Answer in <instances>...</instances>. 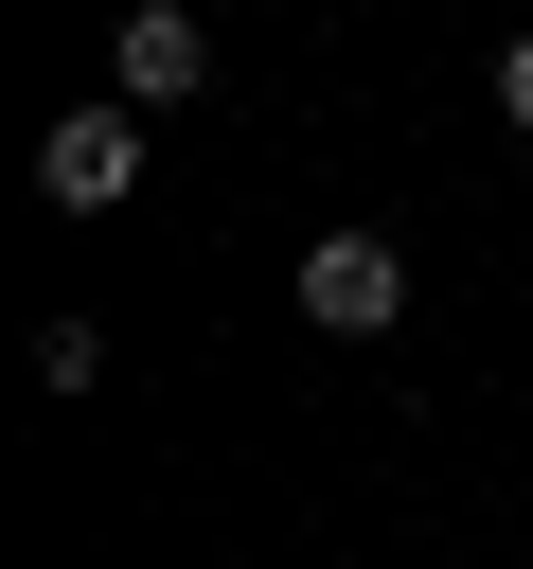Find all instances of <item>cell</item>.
<instances>
[{
	"label": "cell",
	"instance_id": "2",
	"mask_svg": "<svg viewBox=\"0 0 533 569\" xmlns=\"http://www.w3.org/2000/svg\"><path fill=\"white\" fill-rule=\"evenodd\" d=\"M36 196H53V213H124V196H142V124H124V107H71V124L36 142Z\"/></svg>",
	"mask_w": 533,
	"mask_h": 569
},
{
	"label": "cell",
	"instance_id": "4",
	"mask_svg": "<svg viewBox=\"0 0 533 569\" xmlns=\"http://www.w3.org/2000/svg\"><path fill=\"white\" fill-rule=\"evenodd\" d=\"M497 124H515V142H533V36H515V53H497Z\"/></svg>",
	"mask_w": 533,
	"mask_h": 569
},
{
	"label": "cell",
	"instance_id": "1",
	"mask_svg": "<svg viewBox=\"0 0 533 569\" xmlns=\"http://www.w3.org/2000/svg\"><path fill=\"white\" fill-rule=\"evenodd\" d=\"M302 320H320V338H391V320H409L391 231H320V249H302Z\"/></svg>",
	"mask_w": 533,
	"mask_h": 569
},
{
	"label": "cell",
	"instance_id": "3",
	"mask_svg": "<svg viewBox=\"0 0 533 569\" xmlns=\"http://www.w3.org/2000/svg\"><path fill=\"white\" fill-rule=\"evenodd\" d=\"M178 89H213V36H195L178 0H142V18H124V107H178Z\"/></svg>",
	"mask_w": 533,
	"mask_h": 569
}]
</instances>
